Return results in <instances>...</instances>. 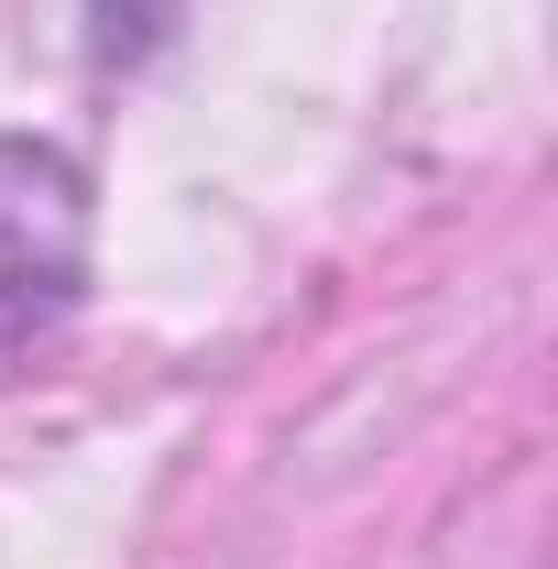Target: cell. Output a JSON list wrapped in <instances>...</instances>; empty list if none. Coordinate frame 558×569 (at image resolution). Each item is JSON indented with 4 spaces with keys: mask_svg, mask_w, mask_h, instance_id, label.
I'll list each match as a JSON object with an SVG mask.
<instances>
[{
    "mask_svg": "<svg viewBox=\"0 0 558 569\" xmlns=\"http://www.w3.org/2000/svg\"><path fill=\"white\" fill-rule=\"evenodd\" d=\"M88 164L44 132H0V351L67 329L88 296Z\"/></svg>",
    "mask_w": 558,
    "mask_h": 569,
    "instance_id": "1",
    "label": "cell"
}]
</instances>
